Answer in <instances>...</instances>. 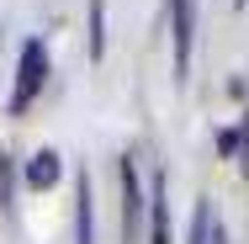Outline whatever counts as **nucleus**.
<instances>
[{
  "mask_svg": "<svg viewBox=\"0 0 249 244\" xmlns=\"http://www.w3.org/2000/svg\"><path fill=\"white\" fill-rule=\"evenodd\" d=\"M43 85H48V43H43V38H27V43H21V58H16V85H11L5 112L21 117L32 101L43 96Z\"/></svg>",
  "mask_w": 249,
  "mask_h": 244,
  "instance_id": "f257e3e1",
  "label": "nucleus"
},
{
  "mask_svg": "<svg viewBox=\"0 0 249 244\" xmlns=\"http://www.w3.org/2000/svg\"><path fill=\"white\" fill-rule=\"evenodd\" d=\"M170 43H175V85H186L196 48V0H170Z\"/></svg>",
  "mask_w": 249,
  "mask_h": 244,
  "instance_id": "f03ea898",
  "label": "nucleus"
},
{
  "mask_svg": "<svg viewBox=\"0 0 249 244\" xmlns=\"http://www.w3.org/2000/svg\"><path fill=\"white\" fill-rule=\"evenodd\" d=\"M117 191H122V239L133 244L138 239V223H143V207H149V196L138 186V170H133V154L117 159Z\"/></svg>",
  "mask_w": 249,
  "mask_h": 244,
  "instance_id": "7ed1b4c3",
  "label": "nucleus"
},
{
  "mask_svg": "<svg viewBox=\"0 0 249 244\" xmlns=\"http://www.w3.org/2000/svg\"><path fill=\"white\" fill-rule=\"evenodd\" d=\"M149 244H170V202H164V170H154L149 186Z\"/></svg>",
  "mask_w": 249,
  "mask_h": 244,
  "instance_id": "20e7f679",
  "label": "nucleus"
},
{
  "mask_svg": "<svg viewBox=\"0 0 249 244\" xmlns=\"http://www.w3.org/2000/svg\"><path fill=\"white\" fill-rule=\"evenodd\" d=\"M74 244H96V207H90V175H74Z\"/></svg>",
  "mask_w": 249,
  "mask_h": 244,
  "instance_id": "39448f33",
  "label": "nucleus"
},
{
  "mask_svg": "<svg viewBox=\"0 0 249 244\" xmlns=\"http://www.w3.org/2000/svg\"><path fill=\"white\" fill-rule=\"evenodd\" d=\"M58 175H64V165L53 149H37L27 159V191H48V186H58Z\"/></svg>",
  "mask_w": 249,
  "mask_h": 244,
  "instance_id": "423d86ee",
  "label": "nucleus"
},
{
  "mask_svg": "<svg viewBox=\"0 0 249 244\" xmlns=\"http://www.w3.org/2000/svg\"><path fill=\"white\" fill-rule=\"evenodd\" d=\"M212 239V202L196 196V207H191V228H186V244H207Z\"/></svg>",
  "mask_w": 249,
  "mask_h": 244,
  "instance_id": "0eeeda50",
  "label": "nucleus"
},
{
  "mask_svg": "<svg viewBox=\"0 0 249 244\" xmlns=\"http://www.w3.org/2000/svg\"><path fill=\"white\" fill-rule=\"evenodd\" d=\"M90 58H106V0H90Z\"/></svg>",
  "mask_w": 249,
  "mask_h": 244,
  "instance_id": "6e6552de",
  "label": "nucleus"
},
{
  "mask_svg": "<svg viewBox=\"0 0 249 244\" xmlns=\"http://www.w3.org/2000/svg\"><path fill=\"white\" fill-rule=\"evenodd\" d=\"M16 207V175H11V154H0V212Z\"/></svg>",
  "mask_w": 249,
  "mask_h": 244,
  "instance_id": "1a4fd4ad",
  "label": "nucleus"
},
{
  "mask_svg": "<svg viewBox=\"0 0 249 244\" xmlns=\"http://www.w3.org/2000/svg\"><path fill=\"white\" fill-rule=\"evenodd\" d=\"M233 159H239V175L249 181V112L239 117V154H233Z\"/></svg>",
  "mask_w": 249,
  "mask_h": 244,
  "instance_id": "9d476101",
  "label": "nucleus"
},
{
  "mask_svg": "<svg viewBox=\"0 0 249 244\" xmlns=\"http://www.w3.org/2000/svg\"><path fill=\"white\" fill-rule=\"evenodd\" d=\"M217 149H223V159H233V154H239V128H228V133L217 138Z\"/></svg>",
  "mask_w": 249,
  "mask_h": 244,
  "instance_id": "9b49d317",
  "label": "nucleus"
},
{
  "mask_svg": "<svg viewBox=\"0 0 249 244\" xmlns=\"http://www.w3.org/2000/svg\"><path fill=\"white\" fill-rule=\"evenodd\" d=\"M207 244H233V239H228V228H217V223H212V239H207Z\"/></svg>",
  "mask_w": 249,
  "mask_h": 244,
  "instance_id": "f8f14e48",
  "label": "nucleus"
},
{
  "mask_svg": "<svg viewBox=\"0 0 249 244\" xmlns=\"http://www.w3.org/2000/svg\"><path fill=\"white\" fill-rule=\"evenodd\" d=\"M233 5H244V0H233Z\"/></svg>",
  "mask_w": 249,
  "mask_h": 244,
  "instance_id": "ddd939ff",
  "label": "nucleus"
}]
</instances>
